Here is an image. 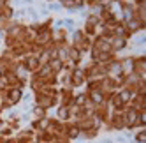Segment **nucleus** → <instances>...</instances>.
<instances>
[{
    "instance_id": "obj_9",
    "label": "nucleus",
    "mask_w": 146,
    "mask_h": 143,
    "mask_svg": "<svg viewBox=\"0 0 146 143\" xmlns=\"http://www.w3.org/2000/svg\"><path fill=\"white\" fill-rule=\"evenodd\" d=\"M127 48H129V41H125L121 37H113L111 39V51L114 55L121 57V51H125Z\"/></svg>"
},
{
    "instance_id": "obj_6",
    "label": "nucleus",
    "mask_w": 146,
    "mask_h": 143,
    "mask_svg": "<svg viewBox=\"0 0 146 143\" xmlns=\"http://www.w3.org/2000/svg\"><path fill=\"white\" fill-rule=\"evenodd\" d=\"M19 62H21V65H23V69L27 71L28 74H34V73H37V69L42 65L39 62V58L37 57H32V55H27V57H23L21 60H19Z\"/></svg>"
},
{
    "instance_id": "obj_10",
    "label": "nucleus",
    "mask_w": 146,
    "mask_h": 143,
    "mask_svg": "<svg viewBox=\"0 0 146 143\" xmlns=\"http://www.w3.org/2000/svg\"><path fill=\"white\" fill-rule=\"evenodd\" d=\"M129 108L135 110V111H146V96H139V94H134V97L130 99Z\"/></svg>"
},
{
    "instance_id": "obj_14",
    "label": "nucleus",
    "mask_w": 146,
    "mask_h": 143,
    "mask_svg": "<svg viewBox=\"0 0 146 143\" xmlns=\"http://www.w3.org/2000/svg\"><path fill=\"white\" fill-rule=\"evenodd\" d=\"M48 65H49V69H51V73L56 74V76H58L62 71H64V67H65V64H64V62H60L58 58H51L49 62H48Z\"/></svg>"
},
{
    "instance_id": "obj_2",
    "label": "nucleus",
    "mask_w": 146,
    "mask_h": 143,
    "mask_svg": "<svg viewBox=\"0 0 146 143\" xmlns=\"http://www.w3.org/2000/svg\"><path fill=\"white\" fill-rule=\"evenodd\" d=\"M120 19H121L123 27L127 28V32L132 34L134 37H135V34L144 32V28H146V21H141V19L134 18V16H123V18H120Z\"/></svg>"
},
{
    "instance_id": "obj_8",
    "label": "nucleus",
    "mask_w": 146,
    "mask_h": 143,
    "mask_svg": "<svg viewBox=\"0 0 146 143\" xmlns=\"http://www.w3.org/2000/svg\"><path fill=\"white\" fill-rule=\"evenodd\" d=\"M53 30L55 28H46V30H39L35 34V41L34 43L39 46H48L53 43Z\"/></svg>"
},
{
    "instance_id": "obj_19",
    "label": "nucleus",
    "mask_w": 146,
    "mask_h": 143,
    "mask_svg": "<svg viewBox=\"0 0 146 143\" xmlns=\"http://www.w3.org/2000/svg\"><path fill=\"white\" fill-rule=\"evenodd\" d=\"M135 143H146V131L144 129H139L137 132H135Z\"/></svg>"
},
{
    "instance_id": "obj_11",
    "label": "nucleus",
    "mask_w": 146,
    "mask_h": 143,
    "mask_svg": "<svg viewBox=\"0 0 146 143\" xmlns=\"http://www.w3.org/2000/svg\"><path fill=\"white\" fill-rule=\"evenodd\" d=\"M65 136L69 141H74V140H79L81 138V131L79 127L76 126V122H67V129H65Z\"/></svg>"
},
{
    "instance_id": "obj_1",
    "label": "nucleus",
    "mask_w": 146,
    "mask_h": 143,
    "mask_svg": "<svg viewBox=\"0 0 146 143\" xmlns=\"http://www.w3.org/2000/svg\"><path fill=\"white\" fill-rule=\"evenodd\" d=\"M123 120H125V131H134V129H144L146 126V111H135L132 108L123 110Z\"/></svg>"
},
{
    "instance_id": "obj_15",
    "label": "nucleus",
    "mask_w": 146,
    "mask_h": 143,
    "mask_svg": "<svg viewBox=\"0 0 146 143\" xmlns=\"http://www.w3.org/2000/svg\"><path fill=\"white\" fill-rule=\"evenodd\" d=\"M74 106H78V108H85L86 104H88V97H86V92L83 90V92H76V96H74V103H72Z\"/></svg>"
},
{
    "instance_id": "obj_7",
    "label": "nucleus",
    "mask_w": 146,
    "mask_h": 143,
    "mask_svg": "<svg viewBox=\"0 0 146 143\" xmlns=\"http://www.w3.org/2000/svg\"><path fill=\"white\" fill-rule=\"evenodd\" d=\"M132 74H135L141 80H146V57L139 55V57H134V69H132Z\"/></svg>"
},
{
    "instance_id": "obj_20",
    "label": "nucleus",
    "mask_w": 146,
    "mask_h": 143,
    "mask_svg": "<svg viewBox=\"0 0 146 143\" xmlns=\"http://www.w3.org/2000/svg\"><path fill=\"white\" fill-rule=\"evenodd\" d=\"M4 111H5V110H4V106H2V101H0V117H2Z\"/></svg>"
},
{
    "instance_id": "obj_13",
    "label": "nucleus",
    "mask_w": 146,
    "mask_h": 143,
    "mask_svg": "<svg viewBox=\"0 0 146 143\" xmlns=\"http://www.w3.org/2000/svg\"><path fill=\"white\" fill-rule=\"evenodd\" d=\"M116 96H118L120 103H121L123 106H129L130 99L134 97V92H132V90H129V88H120V90H116Z\"/></svg>"
},
{
    "instance_id": "obj_16",
    "label": "nucleus",
    "mask_w": 146,
    "mask_h": 143,
    "mask_svg": "<svg viewBox=\"0 0 146 143\" xmlns=\"http://www.w3.org/2000/svg\"><path fill=\"white\" fill-rule=\"evenodd\" d=\"M85 23H86V25H92V27H95V28L99 30V27H100V18H99L97 13H90V14L85 18Z\"/></svg>"
},
{
    "instance_id": "obj_18",
    "label": "nucleus",
    "mask_w": 146,
    "mask_h": 143,
    "mask_svg": "<svg viewBox=\"0 0 146 143\" xmlns=\"http://www.w3.org/2000/svg\"><path fill=\"white\" fill-rule=\"evenodd\" d=\"M44 117H49L48 111L42 110V108H39V106H34V110H32V120H40V118H44Z\"/></svg>"
},
{
    "instance_id": "obj_5",
    "label": "nucleus",
    "mask_w": 146,
    "mask_h": 143,
    "mask_svg": "<svg viewBox=\"0 0 146 143\" xmlns=\"http://www.w3.org/2000/svg\"><path fill=\"white\" fill-rule=\"evenodd\" d=\"M86 83V78H85V73H83L81 67H74L70 71V88L76 90V88H83Z\"/></svg>"
},
{
    "instance_id": "obj_12",
    "label": "nucleus",
    "mask_w": 146,
    "mask_h": 143,
    "mask_svg": "<svg viewBox=\"0 0 146 143\" xmlns=\"http://www.w3.org/2000/svg\"><path fill=\"white\" fill-rule=\"evenodd\" d=\"M56 120H60V122H70L72 120V117H70V108L69 106H56V117H55Z\"/></svg>"
},
{
    "instance_id": "obj_4",
    "label": "nucleus",
    "mask_w": 146,
    "mask_h": 143,
    "mask_svg": "<svg viewBox=\"0 0 146 143\" xmlns=\"http://www.w3.org/2000/svg\"><path fill=\"white\" fill-rule=\"evenodd\" d=\"M106 127L109 131H125V120H123V111H111L109 120Z\"/></svg>"
},
{
    "instance_id": "obj_3",
    "label": "nucleus",
    "mask_w": 146,
    "mask_h": 143,
    "mask_svg": "<svg viewBox=\"0 0 146 143\" xmlns=\"http://www.w3.org/2000/svg\"><path fill=\"white\" fill-rule=\"evenodd\" d=\"M34 106H39V108L49 111L51 108H56L58 106V97L44 96V94H34Z\"/></svg>"
},
{
    "instance_id": "obj_17",
    "label": "nucleus",
    "mask_w": 146,
    "mask_h": 143,
    "mask_svg": "<svg viewBox=\"0 0 146 143\" xmlns=\"http://www.w3.org/2000/svg\"><path fill=\"white\" fill-rule=\"evenodd\" d=\"M99 132H100L99 127H92V129L83 131V132H81V138H85V140H93V138L99 136Z\"/></svg>"
}]
</instances>
